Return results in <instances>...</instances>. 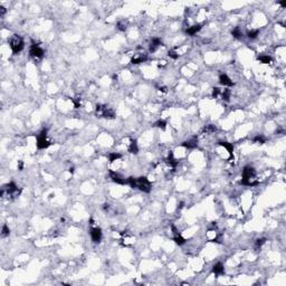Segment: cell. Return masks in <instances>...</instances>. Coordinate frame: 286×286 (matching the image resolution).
Here are the masks:
<instances>
[{"mask_svg":"<svg viewBox=\"0 0 286 286\" xmlns=\"http://www.w3.org/2000/svg\"><path fill=\"white\" fill-rule=\"evenodd\" d=\"M9 228H8V226L7 225H4L2 226V230H1V235H2V237H6V236H8L9 235Z\"/></svg>","mask_w":286,"mask_h":286,"instance_id":"cell-27","label":"cell"},{"mask_svg":"<svg viewBox=\"0 0 286 286\" xmlns=\"http://www.w3.org/2000/svg\"><path fill=\"white\" fill-rule=\"evenodd\" d=\"M20 192H21V190L15 184V182H9V183L6 184V186L2 188V190H1V197H4L5 193H6L8 197L16 198L19 196Z\"/></svg>","mask_w":286,"mask_h":286,"instance_id":"cell-2","label":"cell"},{"mask_svg":"<svg viewBox=\"0 0 286 286\" xmlns=\"http://www.w3.org/2000/svg\"><path fill=\"white\" fill-rule=\"evenodd\" d=\"M212 96L215 98H221L225 101H228L229 96H230V91L229 89H221L219 87H216L212 91Z\"/></svg>","mask_w":286,"mask_h":286,"instance_id":"cell-7","label":"cell"},{"mask_svg":"<svg viewBox=\"0 0 286 286\" xmlns=\"http://www.w3.org/2000/svg\"><path fill=\"white\" fill-rule=\"evenodd\" d=\"M265 242H266V239H265V238H261V239H257V240H256V246L261 248V246H263V245L265 244Z\"/></svg>","mask_w":286,"mask_h":286,"instance_id":"cell-29","label":"cell"},{"mask_svg":"<svg viewBox=\"0 0 286 286\" xmlns=\"http://www.w3.org/2000/svg\"><path fill=\"white\" fill-rule=\"evenodd\" d=\"M173 239H174V242H177L178 245H183L184 242H186L184 238L182 237V236L179 235V233H176V234H174V238H173Z\"/></svg>","mask_w":286,"mask_h":286,"instance_id":"cell-20","label":"cell"},{"mask_svg":"<svg viewBox=\"0 0 286 286\" xmlns=\"http://www.w3.org/2000/svg\"><path fill=\"white\" fill-rule=\"evenodd\" d=\"M6 13V8L5 7H2V6H0V15L1 16H4Z\"/></svg>","mask_w":286,"mask_h":286,"instance_id":"cell-33","label":"cell"},{"mask_svg":"<svg viewBox=\"0 0 286 286\" xmlns=\"http://www.w3.org/2000/svg\"><path fill=\"white\" fill-rule=\"evenodd\" d=\"M165 162H167V164L169 165V167H171V168H176L177 167V164H178V162L176 161V159L173 158V153L170 151V153H169V155H168V158H167V160H165Z\"/></svg>","mask_w":286,"mask_h":286,"instance_id":"cell-15","label":"cell"},{"mask_svg":"<svg viewBox=\"0 0 286 286\" xmlns=\"http://www.w3.org/2000/svg\"><path fill=\"white\" fill-rule=\"evenodd\" d=\"M219 145L223 146V148H225V149L228 151L229 155L234 158V146H233V144H231V143H228V142H219Z\"/></svg>","mask_w":286,"mask_h":286,"instance_id":"cell-14","label":"cell"},{"mask_svg":"<svg viewBox=\"0 0 286 286\" xmlns=\"http://www.w3.org/2000/svg\"><path fill=\"white\" fill-rule=\"evenodd\" d=\"M117 26H119V29H120V30H122V32L126 29V25H125L123 21H122V22H119V25H117Z\"/></svg>","mask_w":286,"mask_h":286,"instance_id":"cell-32","label":"cell"},{"mask_svg":"<svg viewBox=\"0 0 286 286\" xmlns=\"http://www.w3.org/2000/svg\"><path fill=\"white\" fill-rule=\"evenodd\" d=\"M160 45H162V43L159 38H153L151 44H150V51H152V53L155 51L160 47Z\"/></svg>","mask_w":286,"mask_h":286,"instance_id":"cell-16","label":"cell"},{"mask_svg":"<svg viewBox=\"0 0 286 286\" xmlns=\"http://www.w3.org/2000/svg\"><path fill=\"white\" fill-rule=\"evenodd\" d=\"M110 177H111V179H112L114 182H116V183H119V184H124L125 182H126L121 174H119L117 172H115V171H110Z\"/></svg>","mask_w":286,"mask_h":286,"instance_id":"cell-9","label":"cell"},{"mask_svg":"<svg viewBox=\"0 0 286 286\" xmlns=\"http://www.w3.org/2000/svg\"><path fill=\"white\" fill-rule=\"evenodd\" d=\"M91 237H92L93 242H98L102 239V230L100 228H93L91 230Z\"/></svg>","mask_w":286,"mask_h":286,"instance_id":"cell-10","label":"cell"},{"mask_svg":"<svg viewBox=\"0 0 286 286\" xmlns=\"http://www.w3.org/2000/svg\"><path fill=\"white\" fill-rule=\"evenodd\" d=\"M95 113L98 117H104V119H114L115 112L111 108L106 105H97L95 108Z\"/></svg>","mask_w":286,"mask_h":286,"instance_id":"cell-4","label":"cell"},{"mask_svg":"<svg viewBox=\"0 0 286 286\" xmlns=\"http://www.w3.org/2000/svg\"><path fill=\"white\" fill-rule=\"evenodd\" d=\"M201 29V25H195V26H191V27H189L188 29H187V34L188 35H195V34H197L199 30Z\"/></svg>","mask_w":286,"mask_h":286,"instance_id":"cell-18","label":"cell"},{"mask_svg":"<svg viewBox=\"0 0 286 286\" xmlns=\"http://www.w3.org/2000/svg\"><path fill=\"white\" fill-rule=\"evenodd\" d=\"M9 45L13 54H18L24 49V40L19 35H13L9 39Z\"/></svg>","mask_w":286,"mask_h":286,"instance_id":"cell-3","label":"cell"},{"mask_svg":"<svg viewBox=\"0 0 286 286\" xmlns=\"http://www.w3.org/2000/svg\"><path fill=\"white\" fill-rule=\"evenodd\" d=\"M212 272L216 274V275H220V274L223 273V266L221 263H217L216 265L214 266L212 268Z\"/></svg>","mask_w":286,"mask_h":286,"instance_id":"cell-19","label":"cell"},{"mask_svg":"<svg viewBox=\"0 0 286 286\" xmlns=\"http://www.w3.org/2000/svg\"><path fill=\"white\" fill-rule=\"evenodd\" d=\"M258 34H259V32H258V30L256 29V30H250V32L247 34V36L250 39H254V38H256V37L258 36Z\"/></svg>","mask_w":286,"mask_h":286,"instance_id":"cell-25","label":"cell"},{"mask_svg":"<svg viewBox=\"0 0 286 286\" xmlns=\"http://www.w3.org/2000/svg\"><path fill=\"white\" fill-rule=\"evenodd\" d=\"M254 141L255 142H257V143H259V144H264V143L266 142V139H265V136H263V135H257V136H255L254 138Z\"/></svg>","mask_w":286,"mask_h":286,"instance_id":"cell-24","label":"cell"},{"mask_svg":"<svg viewBox=\"0 0 286 286\" xmlns=\"http://www.w3.org/2000/svg\"><path fill=\"white\" fill-rule=\"evenodd\" d=\"M70 173H73V172H74V169H73V168H70Z\"/></svg>","mask_w":286,"mask_h":286,"instance_id":"cell-36","label":"cell"},{"mask_svg":"<svg viewBox=\"0 0 286 286\" xmlns=\"http://www.w3.org/2000/svg\"><path fill=\"white\" fill-rule=\"evenodd\" d=\"M258 59H259L263 64H269L271 62H272V58L269 57V56H261Z\"/></svg>","mask_w":286,"mask_h":286,"instance_id":"cell-26","label":"cell"},{"mask_svg":"<svg viewBox=\"0 0 286 286\" xmlns=\"http://www.w3.org/2000/svg\"><path fill=\"white\" fill-rule=\"evenodd\" d=\"M219 81H220V83L223 84V86H233L234 85V83H233V81L229 78L226 74H220V76H219Z\"/></svg>","mask_w":286,"mask_h":286,"instance_id":"cell-13","label":"cell"},{"mask_svg":"<svg viewBox=\"0 0 286 286\" xmlns=\"http://www.w3.org/2000/svg\"><path fill=\"white\" fill-rule=\"evenodd\" d=\"M72 101H73V103H74V106H75L76 108H78L79 106H81V98L76 97V98H73Z\"/></svg>","mask_w":286,"mask_h":286,"instance_id":"cell-30","label":"cell"},{"mask_svg":"<svg viewBox=\"0 0 286 286\" xmlns=\"http://www.w3.org/2000/svg\"><path fill=\"white\" fill-rule=\"evenodd\" d=\"M182 145L184 148H187V149H195L198 145V139L196 136H193V138H191L189 140L184 141L183 143H182Z\"/></svg>","mask_w":286,"mask_h":286,"instance_id":"cell-12","label":"cell"},{"mask_svg":"<svg viewBox=\"0 0 286 286\" xmlns=\"http://www.w3.org/2000/svg\"><path fill=\"white\" fill-rule=\"evenodd\" d=\"M168 55H169V57L172 58V59H177V58L179 57V55H178V54H177V53H176V51H169V54H168Z\"/></svg>","mask_w":286,"mask_h":286,"instance_id":"cell-31","label":"cell"},{"mask_svg":"<svg viewBox=\"0 0 286 286\" xmlns=\"http://www.w3.org/2000/svg\"><path fill=\"white\" fill-rule=\"evenodd\" d=\"M121 154L120 153H111L110 154V162H114L116 160L121 159Z\"/></svg>","mask_w":286,"mask_h":286,"instance_id":"cell-23","label":"cell"},{"mask_svg":"<svg viewBox=\"0 0 286 286\" xmlns=\"http://www.w3.org/2000/svg\"><path fill=\"white\" fill-rule=\"evenodd\" d=\"M51 145V142L47 140V130H43L37 136V146L38 149H46Z\"/></svg>","mask_w":286,"mask_h":286,"instance_id":"cell-6","label":"cell"},{"mask_svg":"<svg viewBox=\"0 0 286 286\" xmlns=\"http://www.w3.org/2000/svg\"><path fill=\"white\" fill-rule=\"evenodd\" d=\"M129 152L133 153V154H136L139 152V146H138V143L135 140H131L130 142V145H129Z\"/></svg>","mask_w":286,"mask_h":286,"instance_id":"cell-17","label":"cell"},{"mask_svg":"<svg viewBox=\"0 0 286 286\" xmlns=\"http://www.w3.org/2000/svg\"><path fill=\"white\" fill-rule=\"evenodd\" d=\"M134 188L143 191V192H150V190H151V182L145 177H140V178L135 179Z\"/></svg>","mask_w":286,"mask_h":286,"instance_id":"cell-5","label":"cell"},{"mask_svg":"<svg viewBox=\"0 0 286 286\" xmlns=\"http://www.w3.org/2000/svg\"><path fill=\"white\" fill-rule=\"evenodd\" d=\"M22 168H24L22 161H18V169H19V170H22Z\"/></svg>","mask_w":286,"mask_h":286,"instance_id":"cell-34","label":"cell"},{"mask_svg":"<svg viewBox=\"0 0 286 286\" xmlns=\"http://www.w3.org/2000/svg\"><path fill=\"white\" fill-rule=\"evenodd\" d=\"M231 34H233V36L235 37V38H242V30L237 27V28H235L233 32H231Z\"/></svg>","mask_w":286,"mask_h":286,"instance_id":"cell-22","label":"cell"},{"mask_svg":"<svg viewBox=\"0 0 286 286\" xmlns=\"http://www.w3.org/2000/svg\"><path fill=\"white\" fill-rule=\"evenodd\" d=\"M30 55L35 58H40L43 57V55H44V51H43V48L39 45L34 44L30 47Z\"/></svg>","mask_w":286,"mask_h":286,"instance_id":"cell-8","label":"cell"},{"mask_svg":"<svg viewBox=\"0 0 286 286\" xmlns=\"http://www.w3.org/2000/svg\"><path fill=\"white\" fill-rule=\"evenodd\" d=\"M157 127H159V129H162V130H164L165 129V122L163 120H159L158 122H155V124H154Z\"/></svg>","mask_w":286,"mask_h":286,"instance_id":"cell-28","label":"cell"},{"mask_svg":"<svg viewBox=\"0 0 286 286\" xmlns=\"http://www.w3.org/2000/svg\"><path fill=\"white\" fill-rule=\"evenodd\" d=\"M242 183L245 186H255L258 183V180L256 179V171L252 167H245L242 170Z\"/></svg>","mask_w":286,"mask_h":286,"instance_id":"cell-1","label":"cell"},{"mask_svg":"<svg viewBox=\"0 0 286 286\" xmlns=\"http://www.w3.org/2000/svg\"><path fill=\"white\" fill-rule=\"evenodd\" d=\"M217 130V127L215 126V125H212V124H209V125H206V126L204 127V133H207V134H209V133H214L215 131Z\"/></svg>","mask_w":286,"mask_h":286,"instance_id":"cell-21","label":"cell"},{"mask_svg":"<svg viewBox=\"0 0 286 286\" xmlns=\"http://www.w3.org/2000/svg\"><path fill=\"white\" fill-rule=\"evenodd\" d=\"M280 5H282V6H283V7H286V1H280Z\"/></svg>","mask_w":286,"mask_h":286,"instance_id":"cell-35","label":"cell"},{"mask_svg":"<svg viewBox=\"0 0 286 286\" xmlns=\"http://www.w3.org/2000/svg\"><path fill=\"white\" fill-rule=\"evenodd\" d=\"M145 60H146V55L143 54V53H136V54H134V56L131 59L132 64H140L145 62Z\"/></svg>","mask_w":286,"mask_h":286,"instance_id":"cell-11","label":"cell"}]
</instances>
